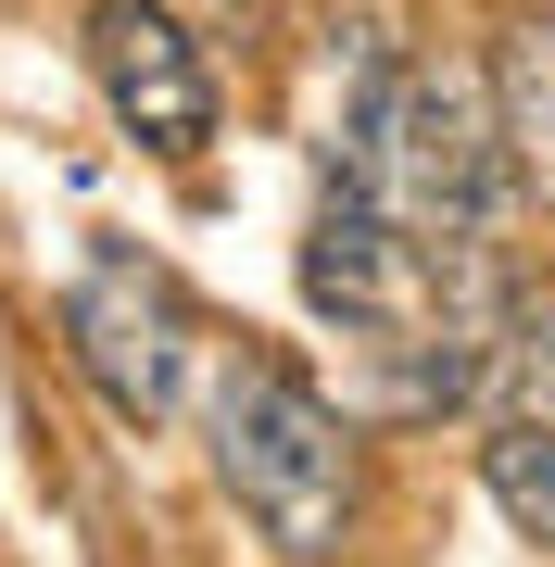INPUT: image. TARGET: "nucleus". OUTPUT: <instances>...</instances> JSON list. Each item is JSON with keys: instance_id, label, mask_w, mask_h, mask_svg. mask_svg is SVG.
<instances>
[{"instance_id": "obj_3", "label": "nucleus", "mask_w": 555, "mask_h": 567, "mask_svg": "<svg viewBox=\"0 0 555 567\" xmlns=\"http://www.w3.org/2000/svg\"><path fill=\"white\" fill-rule=\"evenodd\" d=\"M467 404H480V480H493L505 529L555 555V290L505 303L493 365H480Z\"/></svg>"}, {"instance_id": "obj_2", "label": "nucleus", "mask_w": 555, "mask_h": 567, "mask_svg": "<svg viewBox=\"0 0 555 567\" xmlns=\"http://www.w3.org/2000/svg\"><path fill=\"white\" fill-rule=\"evenodd\" d=\"M63 353H76V379L102 391L126 429H165L189 404V365H203V316H189V290L152 252L102 240L76 265V290H63Z\"/></svg>"}, {"instance_id": "obj_1", "label": "nucleus", "mask_w": 555, "mask_h": 567, "mask_svg": "<svg viewBox=\"0 0 555 567\" xmlns=\"http://www.w3.org/2000/svg\"><path fill=\"white\" fill-rule=\"evenodd\" d=\"M203 442H215V480L290 567H329L367 517V454H353V404L304 379L290 353L240 341L215 365V404H203Z\"/></svg>"}, {"instance_id": "obj_4", "label": "nucleus", "mask_w": 555, "mask_h": 567, "mask_svg": "<svg viewBox=\"0 0 555 567\" xmlns=\"http://www.w3.org/2000/svg\"><path fill=\"white\" fill-rule=\"evenodd\" d=\"M89 89H102V114L126 140L165 152V164H189L215 140V63L165 0H89Z\"/></svg>"}, {"instance_id": "obj_5", "label": "nucleus", "mask_w": 555, "mask_h": 567, "mask_svg": "<svg viewBox=\"0 0 555 567\" xmlns=\"http://www.w3.org/2000/svg\"><path fill=\"white\" fill-rule=\"evenodd\" d=\"M493 140H505V164L555 203V25H517L505 39V63H493Z\"/></svg>"}]
</instances>
